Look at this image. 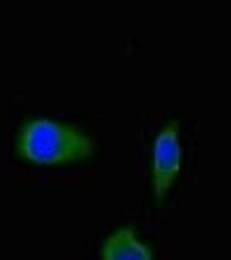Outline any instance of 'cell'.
Wrapping results in <instances>:
<instances>
[{
    "label": "cell",
    "mask_w": 231,
    "mask_h": 260,
    "mask_svg": "<svg viewBox=\"0 0 231 260\" xmlns=\"http://www.w3.org/2000/svg\"><path fill=\"white\" fill-rule=\"evenodd\" d=\"M100 260H154L153 251L140 239L135 228L122 225L104 239Z\"/></svg>",
    "instance_id": "3"
},
{
    "label": "cell",
    "mask_w": 231,
    "mask_h": 260,
    "mask_svg": "<svg viewBox=\"0 0 231 260\" xmlns=\"http://www.w3.org/2000/svg\"><path fill=\"white\" fill-rule=\"evenodd\" d=\"M16 154L33 165L57 167L88 160L95 142L80 127L48 117H32L18 128Z\"/></svg>",
    "instance_id": "1"
},
{
    "label": "cell",
    "mask_w": 231,
    "mask_h": 260,
    "mask_svg": "<svg viewBox=\"0 0 231 260\" xmlns=\"http://www.w3.org/2000/svg\"><path fill=\"white\" fill-rule=\"evenodd\" d=\"M179 132V121L171 120L157 133L153 142L151 182L157 203H163L181 172L183 149Z\"/></svg>",
    "instance_id": "2"
}]
</instances>
